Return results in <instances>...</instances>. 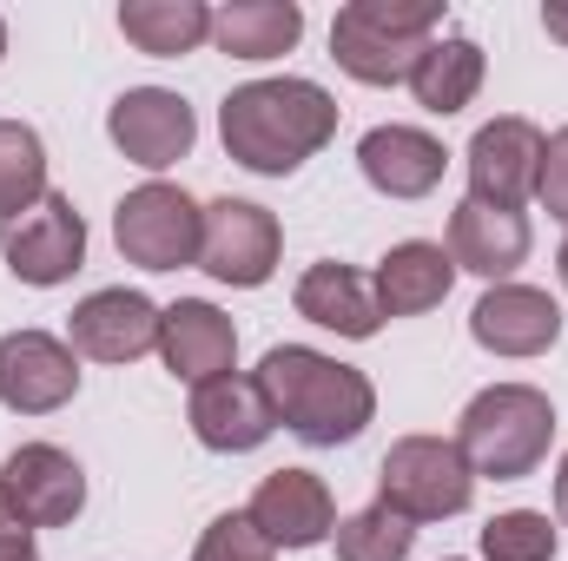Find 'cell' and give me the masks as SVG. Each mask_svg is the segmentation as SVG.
Here are the masks:
<instances>
[{"mask_svg": "<svg viewBox=\"0 0 568 561\" xmlns=\"http://www.w3.org/2000/svg\"><path fill=\"white\" fill-rule=\"evenodd\" d=\"M0 60H7V20H0Z\"/></svg>", "mask_w": 568, "mask_h": 561, "instance_id": "34", "label": "cell"}, {"mask_svg": "<svg viewBox=\"0 0 568 561\" xmlns=\"http://www.w3.org/2000/svg\"><path fill=\"white\" fill-rule=\"evenodd\" d=\"M556 442V404L536 390V384H489L463 404L456 417V449L476 476H496V482H523L542 469Z\"/></svg>", "mask_w": 568, "mask_h": 561, "instance_id": "3", "label": "cell"}, {"mask_svg": "<svg viewBox=\"0 0 568 561\" xmlns=\"http://www.w3.org/2000/svg\"><path fill=\"white\" fill-rule=\"evenodd\" d=\"M377 502L404 522H449L476 502V469L463 462L456 436H397L377 469Z\"/></svg>", "mask_w": 568, "mask_h": 561, "instance_id": "5", "label": "cell"}, {"mask_svg": "<svg viewBox=\"0 0 568 561\" xmlns=\"http://www.w3.org/2000/svg\"><path fill=\"white\" fill-rule=\"evenodd\" d=\"M536 198L549 205V218L568 225V126L549 140V152H542V185H536Z\"/></svg>", "mask_w": 568, "mask_h": 561, "instance_id": "29", "label": "cell"}, {"mask_svg": "<svg viewBox=\"0 0 568 561\" xmlns=\"http://www.w3.org/2000/svg\"><path fill=\"white\" fill-rule=\"evenodd\" d=\"M272 555H278V549H272V542L252 529V516H239V509L219 516V522L199 536V549H192V561H272Z\"/></svg>", "mask_w": 568, "mask_h": 561, "instance_id": "28", "label": "cell"}, {"mask_svg": "<svg viewBox=\"0 0 568 561\" xmlns=\"http://www.w3.org/2000/svg\"><path fill=\"white\" fill-rule=\"evenodd\" d=\"M212 40L232 60H278L304 40V7L297 0H232L212 7Z\"/></svg>", "mask_w": 568, "mask_h": 561, "instance_id": "22", "label": "cell"}, {"mask_svg": "<svg viewBox=\"0 0 568 561\" xmlns=\"http://www.w3.org/2000/svg\"><path fill=\"white\" fill-rule=\"evenodd\" d=\"M80 397V357L73 344L47 330H7L0 337V410L13 417H53Z\"/></svg>", "mask_w": 568, "mask_h": 561, "instance_id": "10", "label": "cell"}, {"mask_svg": "<svg viewBox=\"0 0 568 561\" xmlns=\"http://www.w3.org/2000/svg\"><path fill=\"white\" fill-rule=\"evenodd\" d=\"M357 165L384 198H429L443 185L449 152H443V140H429L424 126H371L364 145H357Z\"/></svg>", "mask_w": 568, "mask_h": 561, "instance_id": "19", "label": "cell"}, {"mask_svg": "<svg viewBox=\"0 0 568 561\" xmlns=\"http://www.w3.org/2000/svg\"><path fill=\"white\" fill-rule=\"evenodd\" d=\"M371 284H377L384 317H424V310H436V304L449 297L456 258H449L443 245H429V238H404V245L384 252V265H377Z\"/></svg>", "mask_w": 568, "mask_h": 561, "instance_id": "21", "label": "cell"}, {"mask_svg": "<svg viewBox=\"0 0 568 561\" xmlns=\"http://www.w3.org/2000/svg\"><path fill=\"white\" fill-rule=\"evenodd\" d=\"M0 489L27 516V529H67L87 509V469L60 442H20L0 462Z\"/></svg>", "mask_w": 568, "mask_h": 561, "instance_id": "11", "label": "cell"}, {"mask_svg": "<svg viewBox=\"0 0 568 561\" xmlns=\"http://www.w3.org/2000/svg\"><path fill=\"white\" fill-rule=\"evenodd\" d=\"M0 561H40V549H33V529H27V516L7 502V489H0Z\"/></svg>", "mask_w": 568, "mask_h": 561, "instance_id": "30", "label": "cell"}, {"mask_svg": "<svg viewBox=\"0 0 568 561\" xmlns=\"http://www.w3.org/2000/svg\"><path fill=\"white\" fill-rule=\"evenodd\" d=\"M120 33L152 60H185L212 40V7L205 0H126Z\"/></svg>", "mask_w": 568, "mask_h": 561, "instance_id": "24", "label": "cell"}, {"mask_svg": "<svg viewBox=\"0 0 568 561\" xmlns=\"http://www.w3.org/2000/svg\"><path fill=\"white\" fill-rule=\"evenodd\" d=\"M185 422H192V436H199L205 449H219V456H245V449H258V442L278 429L265 390H258V377H212V384H199Z\"/></svg>", "mask_w": 568, "mask_h": 561, "instance_id": "17", "label": "cell"}, {"mask_svg": "<svg viewBox=\"0 0 568 561\" xmlns=\"http://www.w3.org/2000/svg\"><path fill=\"white\" fill-rule=\"evenodd\" d=\"M410 93H417V106L436 113V120H449V113H463L476 93H483V47L476 40H463V33H436L424 47V60L410 67V80H404Z\"/></svg>", "mask_w": 568, "mask_h": 561, "instance_id": "23", "label": "cell"}, {"mask_svg": "<svg viewBox=\"0 0 568 561\" xmlns=\"http://www.w3.org/2000/svg\"><path fill=\"white\" fill-rule=\"evenodd\" d=\"M542 126L523 120V113H503L489 126H476L469 140V198L476 205H503V212H523L542 185Z\"/></svg>", "mask_w": 568, "mask_h": 561, "instance_id": "8", "label": "cell"}, {"mask_svg": "<svg viewBox=\"0 0 568 561\" xmlns=\"http://www.w3.org/2000/svg\"><path fill=\"white\" fill-rule=\"evenodd\" d=\"M40 198H47V145L33 126L0 120V225L33 212Z\"/></svg>", "mask_w": 568, "mask_h": 561, "instance_id": "25", "label": "cell"}, {"mask_svg": "<svg viewBox=\"0 0 568 561\" xmlns=\"http://www.w3.org/2000/svg\"><path fill=\"white\" fill-rule=\"evenodd\" d=\"M0 258L20 284H67L80 265H87V218L73 212V198L47 192L33 212H20L13 225H0Z\"/></svg>", "mask_w": 568, "mask_h": 561, "instance_id": "9", "label": "cell"}, {"mask_svg": "<svg viewBox=\"0 0 568 561\" xmlns=\"http://www.w3.org/2000/svg\"><path fill=\"white\" fill-rule=\"evenodd\" d=\"M297 317H311L317 330H337V337H377L384 330V304H377V284L351 265H311L297 278Z\"/></svg>", "mask_w": 568, "mask_h": 561, "instance_id": "20", "label": "cell"}, {"mask_svg": "<svg viewBox=\"0 0 568 561\" xmlns=\"http://www.w3.org/2000/svg\"><path fill=\"white\" fill-rule=\"evenodd\" d=\"M106 133L113 145L145 165V172H165V165H179L192 140H199V120H192V106L179 100V93H165V86H126L120 100H113V113H106Z\"/></svg>", "mask_w": 568, "mask_h": 561, "instance_id": "12", "label": "cell"}, {"mask_svg": "<svg viewBox=\"0 0 568 561\" xmlns=\"http://www.w3.org/2000/svg\"><path fill=\"white\" fill-rule=\"evenodd\" d=\"M483 561H556V522L542 509H503L483 529Z\"/></svg>", "mask_w": 568, "mask_h": 561, "instance_id": "27", "label": "cell"}, {"mask_svg": "<svg viewBox=\"0 0 568 561\" xmlns=\"http://www.w3.org/2000/svg\"><path fill=\"white\" fill-rule=\"evenodd\" d=\"M331 542H337V561H410V549H417V522H404L397 509L371 502V509L344 516Z\"/></svg>", "mask_w": 568, "mask_h": 561, "instance_id": "26", "label": "cell"}, {"mask_svg": "<svg viewBox=\"0 0 568 561\" xmlns=\"http://www.w3.org/2000/svg\"><path fill=\"white\" fill-rule=\"evenodd\" d=\"M542 33L568 47V0H549V7H542Z\"/></svg>", "mask_w": 568, "mask_h": 561, "instance_id": "31", "label": "cell"}, {"mask_svg": "<svg viewBox=\"0 0 568 561\" xmlns=\"http://www.w3.org/2000/svg\"><path fill=\"white\" fill-rule=\"evenodd\" d=\"M284 252L278 218L252 198H212L205 205V238H199V272H212L219 284H239V290H258L272 284Z\"/></svg>", "mask_w": 568, "mask_h": 561, "instance_id": "7", "label": "cell"}, {"mask_svg": "<svg viewBox=\"0 0 568 561\" xmlns=\"http://www.w3.org/2000/svg\"><path fill=\"white\" fill-rule=\"evenodd\" d=\"M219 133H225V152L245 172L291 178L304 159H317L331 145V133H337V100L317 80H252V86H232L225 93Z\"/></svg>", "mask_w": 568, "mask_h": 561, "instance_id": "1", "label": "cell"}, {"mask_svg": "<svg viewBox=\"0 0 568 561\" xmlns=\"http://www.w3.org/2000/svg\"><path fill=\"white\" fill-rule=\"evenodd\" d=\"M67 344H73V357H93V364H133L145 350H159V304L126 284L93 290L67 317Z\"/></svg>", "mask_w": 568, "mask_h": 561, "instance_id": "14", "label": "cell"}, {"mask_svg": "<svg viewBox=\"0 0 568 561\" xmlns=\"http://www.w3.org/2000/svg\"><path fill=\"white\" fill-rule=\"evenodd\" d=\"M199 238H205V205H192L165 178H152V185L126 192L113 205V245L140 272H185V265H199Z\"/></svg>", "mask_w": 568, "mask_h": 561, "instance_id": "6", "label": "cell"}, {"mask_svg": "<svg viewBox=\"0 0 568 561\" xmlns=\"http://www.w3.org/2000/svg\"><path fill=\"white\" fill-rule=\"evenodd\" d=\"M449 258H456V272L509 284L516 265H529V218H523V212H503V205L463 198V205L449 212Z\"/></svg>", "mask_w": 568, "mask_h": 561, "instance_id": "18", "label": "cell"}, {"mask_svg": "<svg viewBox=\"0 0 568 561\" xmlns=\"http://www.w3.org/2000/svg\"><path fill=\"white\" fill-rule=\"evenodd\" d=\"M556 516H562V529H568V456H562V469H556Z\"/></svg>", "mask_w": 568, "mask_h": 561, "instance_id": "32", "label": "cell"}, {"mask_svg": "<svg viewBox=\"0 0 568 561\" xmlns=\"http://www.w3.org/2000/svg\"><path fill=\"white\" fill-rule=\"evenodd\" d=\"M258 390H265L272 417H278L291 436L317 442V449L357 442V436L371 429V417H377L371 377L351 370V364H337V357H324V350H311V344H278V350H265Z\"/></svg>", "mask_w": 568, "mask_h": 561, "instance_id": "2", "label": "cell"}, {"mask_svg": "<svg viewBox=\"0 0 568 561\" xmlns=\"http://www.w3.org/2000/svg\"><path fill=\"white\" fill-rule=\"evenodd\" d=\"M159 357H165V370L179 377V384H212V377H232V364H239V330H232V317L219 310V304H205V297H179V304H165L159 310Z\"/></svg>", "mask_w": 568, "mask_h": 561, "instance_id": "15", "label": "cell"}, {"mask_svg": "<svg viewBox=\"0 0 568 561\" xmlns=\"http://www.w3.org/2000/svg\"><path fill=\"white\" fill-rule=\"evenodd\" d=\"M245 516L272 549H317L337 536V502H331L324 476H311V469H272Z\"/></svg>", "mask_w": 568, "mask_h": 561, "instance_id": "16", "label": "cell"}, {"mask_svg": "<svg viewBox=\"0 0 568 561\" xmlns=\"http://www.w3.org/2000/svg\"><path fill=\"white\" fill-rule=\"evenodd\" d=\"M469 337L489 357H542L562 337V304L536 284H489L469 310Z\"/></svg>", "mask_w": 568, "mask_h": 561, "instance_id": "13", "label": "cell"}, {"mask_svg": "<svg viewBox=\"0 0 568 561\" xmlns=\"http://www.w3.org/2000/svg\"><path fill=\"white\" fill-rule=\"evenodd\" d=\"M443 27V0H351L331 20V60L364 86H404Z\"/></svg>", "mask_w": 568, "mask_h": 561, "instance_id": "4", "label": "cell"}, {"mask_svg": "<svg viewBox=\"0 0 568 561\" xmlns=\"http://www.w3.org/2000/svg\"><path fill=\"white\" fill-rule=\"evenodd\" d=\"M556 272H562V290H568V238H562V252H556Z\"/></svg>", "mask_w": 568, "mask_h": 561, "instance_id": "33", "label": "cell"}]
</instances>
